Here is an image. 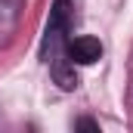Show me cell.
I'll return each instance as SVG.
<instances>
[{
    "label": "cell",
    "mask_w": 133,
    "mask_h": 133,
    "mask_svg": "<svg viewBox=\"0 0 133 133\" xmlns=\"http://www.w3.org/2000/svg\"><path fill=\"white\" fill-rule=\"evenodd\" d=\"M74 22H77V0H53L46 34H43V59L50 65L62 62L59 50H62V40H65V34L71 31Z\"/></svg>",
    "instance_id": "obj_1"
},
{
    "label": "cell",
    "mask_w": 133,
    "mask_h": 133,
    "mask_svg": "<svg viewBox=\"0 0 133 133\" xmlns=\"http://www.w3.org/2000/svg\"><path fill=\"white\" fill-rule=\"evenodd\" d=\"M65 53H68V59L74 65H93V62H99V56H102V43L96 37H90V34H81V37L68 40Z\"/></svg>",
    "instance_id": "obj_2"
},
{
    "label": "cell",
    "mask_w": 133,
    "mask_h": 133,
    "mask_svg": "<svg viewBox=\"0 0 133 133\" xmlns=\"http://www.w3.org/2000/svg\"><path fill=\"white\" fill-rule=\"evenodd\" d=\"M74 127H81V130H96V124H93V121H90V118H84V121H77V124H74Z\"/></svg>",
    "instance_id": "obj_3"
}]
</instances>
